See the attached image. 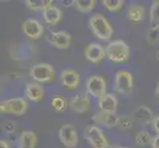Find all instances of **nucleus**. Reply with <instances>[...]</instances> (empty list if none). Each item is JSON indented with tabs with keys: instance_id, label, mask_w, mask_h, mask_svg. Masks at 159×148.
Segmentation results:
<instances>
[{
	"instance_id": "1",
	"label": "nucleus",
	"mask_w": 159,
	"mask_h": 148,
	"mask_svg": "<svg viewBox=\"0 0 159 148\" xmlns=\"http://www.w3.org/2000/svg\"><path fill=\"white\" fill-rule=\"evenodd\" d=\"M89 27L97 39L108 41L113 36V27L102 14H94L89 20Z\"/></svg>"
},
{
	"instance_id": "2",
	"label": "nucleus",
	"mask_w": 159,
	"mask_h": 148,
	"mask_svg": "<svg viewBox=\"0 0 159 148\" xmlns=\"http://www.w3.org/2000/svg\"><path fill=\"white\" fill-rule=\"evenodd\" d=\"M106 56L114 63H123L129 58L130 49L129 45L123 40L113 41L106 47Z\"/></svg>"
},
{
	"instance_id": "3",
	"label": "nucleus",
	"mask_w": 159,
	"mask_h": 148,
	"mask_svg": "<svg viewBox=\"0 0 159 148\" xmlns=\"http://www.w3.org/2000/svg\"><path fill=\"white\" fill-rule=\"evenodd\" d=\"M83 135L92 148H110L107 137L104 134L103 130L97 125H87L83 130Z\"/></svg>"
},
{
	"instance_id": "4",
	"label": "nucleus",
	"mask_w": 159,
	"mask_h": 148,
	"mask_svg": "<svg viewBox=\"0 0 159 148\" xmlns=\"http://www.w3.org/2000/svg\"><path fill=\"white\" fill-rule=\"evenodd\" d=\"M30 75L37 83H50L54 78V68L50 63L40 62L31 68Z\"/></svg>"
},
{
	"instance_id": "5",
	"label": "nucleus",
	"mask_w": 159,
	"mask_h": 148,
	"mask_svg": "<svg viewBox=\"0 0 159 148\" xmlns=\"http://www.w3.org/2000/svg\"><path fill=\"white\" fill-rule=\"evenodd\" d=\"M27 109H28V104L25 99L21 97L11 98L0 104L1 114H12L15 116H22L27 112Z\"/></svg>"
},
{
	"instance_id": "6",
	"label": "nucleus",
	"mask_w": 159,
	"mask_h": 148,
	"mask_svg": "<svg viewBox=\"0 0 159 148\" xmlns=\"http://www.w3.org/2000/svg\"><path fill=\"white\" fill-rule=\"evenodd\" d=\"M86 92L92 97L99 100L104 95L107 94L106 81L100 75H92L86 81Z\"/></svg>"
},
{
	"instance_id": "7",
	"label": "nucleus",
	"mask_w": 159,
	"mask_h": 148,
	"mask_svg": "<svg viewBox=\"0 0 159 148\" xmlns=\"http://www.w3.org/2000/svg\"><path fill=\"white\" fill-rule=\"evenodd\" d=\"M134 87V77L130 72L120 70L115 75V88L119 94H129Z\"/></svg>"
},
{
	"instance_id": "8",
	"label": "nucleus",
	"mask_w": 159,
	"mask_h": 148,
	"mask_svg": "<svg viewBox=\"0 0 159 148\" xmlns=\"http://www.w3.org/2000/svg\"><path fill=\"white\" fill-rule=\"evenodd\" d=\"M58 138L60 142L67 148H74L78 144V135L74 125L63 124L58 130Z\"/></svg>"
},
{
	"instance_id": "9",
	"label": "nucleus",
	"mask_w": 159,
	"mask_h": 148,
	"mask_svg": "<svg viewBox=\"0 0 159 148\" xmlns=\"http://www.w3.org/2000/svg\"><path fill=\"white\" fill-rule=\"evenodd\" d=\"M47 41L50 45L58 49H66L69 47L71 43V36L65 31L52 32L47 37Z\"/></svg>"
},
{
	"instance_id": "10",
	"label": "nucleus",
	"mask_w": 159,
	"mask_h": 148,
	"mask_svg": "<svg viewBox=\"0 0 159 148\" xmlns=\"http://www.w3.org/2000/svg\"><path fill=\"white\" fill-rule=\"evenodd\" d=\"M59 81L63 88L73 90L77 88L80 83V75L74 69H63L60 73Z\"/></svg>"
},
{
	"instance_id": "11",
	"label": "nucleus",
	"mask_w": 159,
	"mask_h": 148,
	"mask_svg": "<svg viewBox=\"0 0 159 148\" xmlns=\"http://www.w3.org/2000/svg\"><path fill=\"white\" fill-rule=\"evenodd\" d=\"M69 108L71 111L77 114H83L90 110V99L86 94H76L69 100Z\"/></svg>"
},
{
	"instance_id": "12",
	"label": "nucleus",
	"mask_w": 159,
	"mask_h": 148,
	"mask_svg": "<svg viewBox=\"0 0 159 148\" xmlns=\"http://www.w3.org/2000/svg\"><path fill=\"white\" fill-rule=\"evenodd\" d=\"M22 30L24 34L32 40H37L42 37L43 33V27L36 19H28L22 25Z\"/></svg>"
},
{
	"instance_id": "13",
	"label": "nucleus",
	"mask_w": 159,
	"mask_h": 148,
	"mask_svg": "<svg viewBox=\"0 0 159 148\" xmlns=\"http://www.w3.org/2000/svg\"><path fill=\"white\" fill-rule=\"evenodd\" d=\"M92 120L98 124L103 125V127L112 128L115 127H118L120 116L117 114H110V113H105V112L100 111L93 114Z\"/></svg>"
},
{
	"instance_id": "14",
	"label": "nucleus",
	"mask_w": 159,
	"mask_h": 148,
	"mask_svg": "<svg viewBox=\"0 0 159 148\" xmlns=\"http://www.w3.org/2000/svg\"><path fill=\"white\" fill-rule=\"evenodd\" d=\"M84 56L88 61L92 63H99L106 56V49L99 43H92L85 48Z\"/></svg>"
},
{
	"instance_id": "15",
	"label": "nucleus",
	"mask_w": 159,
	"mask_h": 148,
	"mask_svg": "<svg viewBox=\"0 0 159 148\" xmlns=\"http://www.w3.org/2000/svg\"><path fill=\"white\" fill-rule=\"evenodd\" d=\"M98 106H99L100 111L110 113V114H116L118 108V99L114 94L107 93L102 98L98 100Z\"/></svg>"
},
{
	"instance_id": "16",
	"label": "nucleus",
	"mask_w": 159,
	"mask_h": 148,
	"mask_svg": "<svg viewBox=\"0 0 159 148\" xmlns=\"http://www.w3.org/2000/svg\"><path fill=\"white\" fill-rule=\"evenodd\" d=\"M25 95L30 101L39 103L43 100V96H45V89L41 84L33 82V83L27 84L25 88Z\"/></svg>"
},
{
	"instance_id": "17",
	"label": "nucleus",
	"mask_w": 159,
	"mask_h": 148,
	"mask_svg": "<svg viewBox=\"0 0 159 148\" xmlns=\"http://www.w3.org/2000/svg\"><path fill=\"white\" fill-rule=\"evenodd\" d=\"M37 143H38L37 134L32 130L22 131L17 140L18 148H36Z\"/></svg>"
},
{
	"instance_id": "18",
	"label": "nucleus",
	"mask_w": 159,
	"mask_h": 148,
	"mask_svg": "<svg viewBox=\"0 0 159 148\" xmlns=\"http://www.w3.org/2000/svg\"><path fill=\"white\" fill-rule=\"evenodd\" d=\"M127 16L129 20L134 24H139L145 17V8L140 4L133 3L128 8Z\"/></svg>"
},
{
	"instance_id": "19",
	"label": "nucleus",
	"mask_w": 159,
	"mask_h": 148,
	"mask_svg": "<svg viewBox=\"0 0 159 148\" xmlns=\"http://www.w3.org/2000/svg\"><path fill=\"white\" fill-rule=\"evenodd\" d=\"M61 10L54 5H52L43 12V18L48 25L54 26L61 19Z\"/></svg>"
},
{
	"instance_id": "20",
	"label": "nucleus",
	"mask_w": 159,
	"mask_h": 148,
	"mask_svg": "<svg viewBox=\"0 0 159 148\" xmlns=\"http://www.w3.org/2000/svg\"><path fill=\"white\" fill-rule=\"evenodd\" d=\"M134 116L136 119H139L141 123H152L153 119H154V114L153 112L149 108H147L145 106H140L135 110Z\"/></svg>"
},
{
	"instance_id": "21",
	"label": "nucleus",
	"mask_w": 159,
	"mask_h": 148,
	"mask_svg": "<svg viewBox=\"0 0 159 148\" xmlns=\"http://www.w3.org/2000/svg\"><path fill=\"white\" fill-rule=\"evenodd\" d=\"M150 29L159 30V0H154L149 9Z\"/></svg>"
},
{
	"instance_id": "22",
	"label": "nucleus",
	"mask_w": 159,
	"mask_h": 148,
	"mask_svg": "<svg viewBox=\"0 0 159 148\" xmlns=\"http://www.w3.org/2000/svg\"><path fill=\"white\" fill-rule=\"evenodd\" d=\"M26 6L32 11H42L43 12L47 8L52 5L51 0H27L25 1Z\"/></svg>"
},
{
	"instance_id": "23",
	"label": "nucleus",
	"mask_w": 159,
	"mask_h": 148,
	"mask_svg": "<svg viewBox=\"0 0 159 148\" xmlns=\"http://www.w3.org/2000/svg\"><path fill=\"white\" fill-rule=\"evenodd\" d=\"M96 4L95 0H75L74 5L76 9L81 13H89L93 10Z\"/></svg>"
},
{
	"instance_id": "24",
	"label": "nucleus",
	"mask_w": 159,
	"mask_h": 148,
	"mask_svg": "<svg viewBox=\"0 0 159 148\" xmlns=\"http://www.w3.org/2000/svg\"><path fill=\"white\" fill-rule=\"evenodd\" d=\"M151 134L148 132L147 130H139V132H136L135 134V142L136 144L139 146H146V145H150L151 141H152Z\"/></svg>"
},
{
	"instance_id": "25",
	"label": "nucleus",
	"mask_w": 159,
	"mask_h": 148,
	"mask_svg": "<svg viewBox=\"0 0 159 148\" xmlns=\"http://www.w3.org/2000/svg\"><path fill=\"white\" fill-rule=\"evenodd\" d=\"M51 106L56 112H64L67 108V101L61 96H53L51 100Z\"/></svg>"
},
{
	"instance_id": "26",
	"label": "nucleus",
	"mask_w": 159,
	"mask_h": 148,
	"mask_svg": "<svg viewBox=\"0 0 159 148\" xmlns=\"http://www.w3.org/2000/svg\"><path fill=\"white\" fill-rule=\"evenodd\" d=\"M102 3L103 6L110 12H118L124 5L123 0H103Z\"/></svg>"
},
{
	"instance_id": "27",
	"label": "nucleus",
	"mask_w": 159,
	"mask_h": 148,
	"mask_svg": "<svg viewBox=\"0 0 159 148\" xmlns=\"http://www.w3.org/2000/svg\"><path fill=\"white\" fill-rule=\"evenodd\" d=\"M133 125V120L128 116H120V120L118 127L122 129H129Z\"/></svg>"
},
{
	"instance_id": "28",
	"label": "nucleus",
	"mask_w": 159,
	"mask_h": 148,
	"mask_svg": "<svg viewBox=\"0 0 159 148\" xmlns=\"http://www.w3.org/2000/svg\"><path fill=\"white\" fill-rule=\"evenodd\" d=\"M152 128L153 129L155 130L156 134H159V114H157V116L154 117V119H153V122H152Z\"/></svg>"
},
{
	"instance_id": "29",
	"label": "nucleus",
	"mask_w": 159,
	"mask_h": 148,
	"mask_svg": "<svg viewBox=\"0 0 159 148\" xmlns=\"http://www.w3.org/2000/svg\"><path fill=\"white\" fill-rule=\"evenodd\" d=\"M151 148H159V134H156L152 137V141L150 144Z\"/></svg>"
},
{
	"instance_id": "30",
	"label": "nucleus",
	"mask_w": 159,
	"mask_h": 148,
	"mask_svg": "<svg viewBox=\"0 0 159 148\" xmlns=\"http://www.w3.org/2000/svg\"><path fill=\"white\" fill-rule=\"evenodd\" d=\"M13 123H14V122H6V123H7L8 125H11V124H13ZM3 128H6V125H5V124L3 125ZM9 128L11 129V131H12V132H14V130H15V129H13V128H11L10 127H9ZM4 130H5V131H6V132L10 133V130H9L8 128H6V129H4Z\"/></svg>"
},
{
	"instance_id": "31",
	"label": "nucleus",
	"mask_w": 159,
	"mask_h": 148,
	"mask_svg": "<svg viewBox=\"0 0 159 148\" xmlns=\"http://www.w3.org/2000/svg\"><path fill=\"white\" fill-rule=\"evenodd\" d=\"M0 148H10V146L5 140H1L0 141Z\"/></svg>"
},
{
	"instance_id": "32",
	"label": "nucleus",
	"mask_w": 159,
	"mask_h": 148,
	"mask_svg": "<svg viewBox=\"0 0 159 148\" xmlns=\"http://www.w3.org/2000/svg\"><path fill=\"white\" fill-rule=\"evenodd\" d=\"M155 98H156V100L159 102V81L157 82V85H156V88H155Z\"/></svg>"
},
{
	"instance_id": "33",
	"label": "nucleus",
	"mask_w": 159,
	"mask_h": 148,
	"mask_svg": "<svg viewBox=\"0 0 159 148\" xmlns=\"http://www.w3.org/2000/svg\"><path fill=\"white\" fill-rule=\"evenodd\" d=\"M110 148H127V147H123L120 145H113V146H110Z\"/></svg>"
},
{
	"instance_id": "34",
	"label": "nucleus",
	"mask_w": 159,
	"mask_h": 148,
	"mask_svg": "<svg viewBox=\"0 0 159 148\" xmlns=\"http://www.w3.org/2000/svg\"><path fill=\"white\" fill-rule=\"evenodd\" d=\"M156 57H157V59L159 60V52H157V54H156Z\"/></svg>"
}]
</instances>
